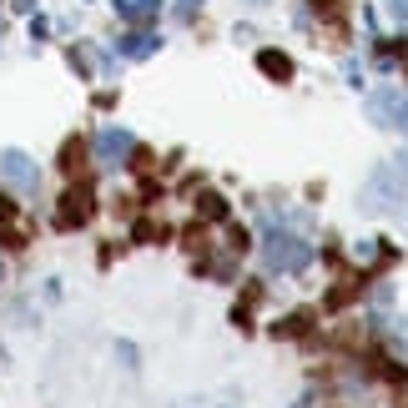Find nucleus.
Segmentation results:
<instances>
[{"mask_svg":"<svg viewBox=\"0 0 408 408\" xmlns=\"http://www.w3.org/2000/svg\"><path fill=\"white\" fill-rule=\"evenodd\" d=\"M91 212H96V197H91V187L81 182V187H71V192L61 197V212H55V227H81Z\"/></svg>","mask_w":408,"mask_h":408,"instance_id":"f257e3e1","label":"nucleus"},{"mask_svg":"<svg viewBox=\"0 0 408 408\" xmlns=\"http://www.w3.org/2000/svg\"><path fill=\"white\" fill-rule=\"evenodd\" d=\"M101 151H106V156H122V151H127V136H122V131L101 136Z\"/></svg>","mask_w":408,"mask_h":408,"instance_id":"7ed1b4c3","label":"nucleus"},{"mask_svg":"<svg viewBox=\"0 0 408 408\" xmlns=\"http://www.w3.org/2000/svg\"><path fill=\"white\" fill-rule=\"evenodd\" d=\"M0 217H16V202L11 197H0Z\"/></svg>","mask_w":408,"mask_h":408,"instance_id":"39448f33","label":"nucleus"},{"mask_svg":"<svg viewBox=\"0 0 408 408\" xmlns=\"http://www.w3.org/2000/svg\"><path fill=\"white\" fill-rule=\"evenodd\" d=\"M81 166H86V141H81V136H71V141L61 146V171H71V177H76Z\"/></svg>","mask_w":408,"mask_h":408,"instance_id":"f03ea898","label":"nucleus"},{"mask_svg":"<svg viewBox=\"0 0 408 408\" xmlns=\"http://www.w3.org/2000/svg\"><path fill=\"white\" fill-rule=\"evenodd\" d=\"M202 212L207 217H222V197H202Z\"/></svg>","mask_w":408,"mask_h":408,"instance_id":"20e7f679","label":"nucleus"}]
</instances>
